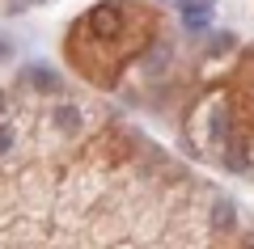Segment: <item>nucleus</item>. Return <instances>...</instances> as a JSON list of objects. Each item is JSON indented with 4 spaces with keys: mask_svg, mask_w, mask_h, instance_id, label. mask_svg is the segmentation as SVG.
Returning a JSON list of instances; mask_svg holds the SVG:
<instances>
[{
    "mask_svg": "<svg viewBox=\"0 0 254 249\" xmlns=\"http://www.w3.org/2000/svg\"><path fill=\"white\" fill-rule=\"evenodd\" d=\"M30 80H34L38 89H55V85H60V80H55L51 72H43V68H30Z\"/></svg>",
    "mask_w": 254,
    "mask_h": 249,
    "instance_id": "obj_5",
    "label": "nucleus"
},
{
    "mask_svg": "<svg viewBox=\"0 0 254 249\" xmlns=\"http://www.w3.org/2000/svg\"><path fill=\"white\" fill-rule=\"evenodd\" d=\"M212 135L216 140H229V110L216 106V114H212Z\"/></svg>",
    "mask_w": 254,
    "mask_h": 249,
    "instance_id": "obj_4",
    "label": "nucleus"
},
{
    "mask_svg": "<svg viewBox=\"0 0 254 249\" xmlns=\"http://www.w3.org/2000/svg\"><path fill=\"white\" fill-rule=\"evenodd\" d=\"M212 224H216V228H233V203H229V199H220V203L212 207Z\"/></svg>",
    "mask_w": 254,
    "mask_h": 249,
    "instance_id": "obj_3",
    "label": "nucleus"
},
{
    "mask_svg": "<svg viewBox=\"0 0 254 249\" xmlns=\"http://www.w3.org/2000/svg\"><path fill=\"white\" fill-rule=\"evenodd\" d=\"M178 4H182V0H178Z\"/></svg>",
    "mask_w": 254,
    "mask_h": 249,
    "instance_id": "obj_8",
    "label": "nucleus"
},
{
    "mask_svg": "<svg viewBox=\"0 0 254 249\" xmlns=\"http://www.w3.org/2000/svg\"><path fill=\"white\" fill-rule=\"evenodd\" d=\"M89 30L98 38H119V30H123V9H119V4H98V9L89 13Z\"/></svg>",
    "mask_w": 254,
    "mask_h": 249,
    "instance_id": "obj_1",
    "label": "nucleus"
},
{
    "mask_svg": "<svg viewBox=\"0 0 254 249\" xmlns=\"http://www.w3.org/2000/svg\"><path fill=\"white\" fill-rule=\"evenodd\" d=\"M13 148V135H9V127H0V156Z\"/></svg>",
    "mask_w": 254,
    "mask_h": 249,
    "instance_id": "obj_6",
    "label": "nucleus"
},
{
    "mask_svg": "<svg viewBox=\"0 0 254 249\" xmlns=\"http://www.w3.org/2000/svg\"><path fill=\"white\" fill-rule=\"evenodd\" d=\"M0 59H9V43H0Z\"/></svg>",
    "mask_w": 254,
    "mask_h": 249,
    "instance_id": "obj_7",
    "label": "nucleus"
},
{
    "mask_svg": "<svg viewBox=\"0 0 254 249\" xmlns=\"http://www.w3.org/2000/svg\"><path fill=\"white\" fill-rule=\"evenodd\" d=\"M55 127H60V131H76V127H81V114H76L72 106H55Z\"/></svg>",
    "mask_w": 254,
    "mask_h": 249,
    "instance_id": "obj_2",
    "label": "nucleus"
}]
</instances>
